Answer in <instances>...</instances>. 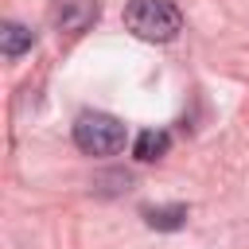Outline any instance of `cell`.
<instances>
[{"instance_id":"1","label":"cell","mask_w":249,"mask_h":249,"mask_svg":"<svg viewBox=\"0 0 249 249\" xmlns=\"http://www.w3.org/2000/svg\"><path fill=\"white\" fill-rule=\"evenodd\" d=\"M124 27L148 43H171L183 31V12L175 0H132L124 8Z\"/></svg>"},{"instance_id":"2","label":"cell","mask_w":249,"mask_h":249,"mask_svg":"<svg viewBox=\"0 0 249 249\" xmlns=\"http://www.w3.org/2000/svg\"><path fill=\"white\" fill-rule=\"evenodd\" d=\"M128 140V128L121 117L113 113H101V109H86L78 113L74 121V144L86 152V156H117Z\"/></svg>"},{"instance_id":"3","label":"cell","mask_w":249,"mask_h":249,"mask_svg":"<svg viewBox=\"0 0 249 249\" xmlns=\"http://www.w3.org/2000/svg\"><path fill=\"white\" fill-rule=\"evenodd\" d=\"M101 16V0H54L51 8V23L66 35H82L97 23Z\"/></svg>"},{"instance_id":"4","label":"cell","mask_w":249,"mask_h":249,"mask_svg":"<svg viewBox=\"0 0 249 249\" xmlns=\"http://www.w3.org/2000/svg\"><path fill=\"white\" fill-rule=\"evenodd\" d=\"M31 43H35V31H31L27 23L8 19V23L0 27V51H4V58H19L23 51H31Z\"/></svg>"},{"instance_id":"5","label":"cell","mask_w":249,"mask_h":249,"mask_svg":"<svg viewBox=\"0 0 249 249\" xmlns=\"http://www.w3.org/2000/svg\"><path fill=\"white\" fill-rule=\"evenodd\" d=\"M167 148H171V136H167L163 128H144V132L136 136V144H132V156H136L140 163H152V160L167 156Z\"/></svg>"},{"instance_id":"6","label":"cell","mask_w":249,"mask_h":249,"mask_svg":"<svg viewBox=\"0 0 249 249\" xmlns=\"http://www.w3.org/2000/svg\"><path fill=\"white\" fill-rule=\"evenodd\" d=\"M144 218L152 230H179L187 222V206H160V210H148Z\"/></svg>"}]
</instances>
